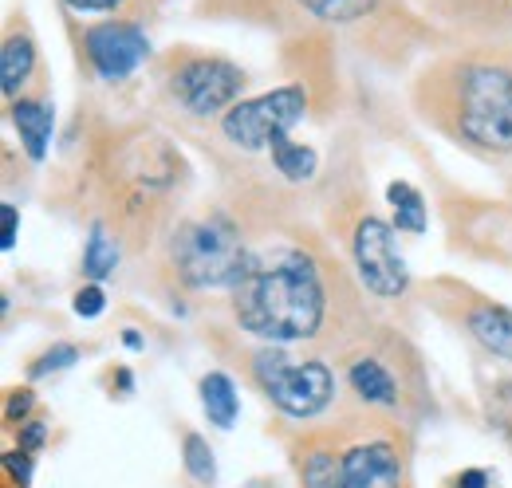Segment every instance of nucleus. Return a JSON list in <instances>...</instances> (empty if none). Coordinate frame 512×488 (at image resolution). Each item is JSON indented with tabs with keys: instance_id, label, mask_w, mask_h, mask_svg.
Listing matches in <instances>:
<instances>
[{
	"instance_id": "nucleus-24",
	"label": "nucleus",
	"mask_w": 512,
	"mask_h": 488,
	"mask_svg": "<svg viewBox=\"0 0 512 488\" xmlns=\"http://www.w3.org/2000/svg\"><path fill=\"white\" fill-rule=\"evenodd\" d=\"M4 469L20 481V485H28L32 481V461H28V449H20V453H8L4 457Z\"/></svg>"
},
{
	"instance_id": "nucleus-4",
	"label": "nucleus",
	"mask_w": 512,
	"mask_h": 488,
	"mask_svg": "<svg viewBox=\"0 0 512 488\" xmlns=\"http://www.w3.org/2000/svg\"><path fill=\"white\" fill-rule=\"evenodd\" d=\"M256 386L268 402L288 418H316L335 398V374L320 359H288L280 347H264L253 355Z\"/></svg>"
},
{
	"instance_id": "nucleus-7",
	"label": "nucleus",
	"mask_w": 512,
	"mask_h": 488,
	"mask_svg": "<svg viewBox=\"0 0 512 488\" xmlns=\"http://www.w3.org/2000/svg\"><path fill=\"white\" fill-rule=\"evenodd\" d=\"M351 256H355V268H359V280H363L367 292H375L383 300L406 296L410 272H406V260L398 252L394 229L386 221L363 217L355 225V233H351Z\"/></svg>"
},
{
	"instance_id": "nucleus-22",
	"label": "nucleus",
	"mask_w": 512,
	"mask_h": 488,
	"mask_svg": "<svg viewBox=\"0 0 512 488\" xmlns=\"http://www.w3.org/2000/svg\"><path fill=\"white\" fill-rule=\"evenodd\" d=\"M64 8L75 16H119L130 8V0H64Z\"/></svg>"
},
{
	"instance_id": "nucleus-2",
	"label": "nucleus",
	"mask_w": 512,
	"mask_h": 488,
	"mask_svg": "<svg viewBox=\"0 0 512 488\" xmlns=\"http://www.w3.org/2000/svg\"><path fill=\"white\" fill-rule=\"evenodd\" d=\"M430 119L485 154L512 150V71L497 60H453L426 75Z\"/></svg>"
},
{
	"instance_id": "nucleus-27",
	"label": "nucleus",
	"mask_w": 512,
	"mask_h": 488,
	"mask_svg": "<svg viewBox=\"0 0 512 488\" xmlns=\"http://www.w3.org/2000/svg\"><path fill=\"white\" fill-rule=\"evenodd\" d=\"M44 441H48V426H44V422H28L24 433H20V445H24V449H40Z\"/></svg>"
},
{
	"instance_id": "nucleus-13",
	"label": "nucleus",
	"mask_w": 512,
	"mask_h": 488,
	"mask_svg": "<svg viewBox=\"0 0 512 488\" xmlns=\"http://www.w3.org/2000/svg\"><path fill=\"white\" fill-rule=\"evenodd\" d=\"M347 382H351V390H355L363 402H371V406H398V382H394L390 366H386L383 359H375V355L351 359Z\"/></svg>"
},
{
	"instance_id": "nucleus-26",
	"label": "nucleus",
	"mask_w": 512,
	"mask_h": 488,
	"mask_svg": "<svg viewBox=\"0 0 512 488\" xmlns=\"http://www.w3.org/2000/svg\"><path fill=\"white\" fill-rule=\"evenodd\" d=\"M0 217H4V233H0V248L8 252V248H16V229H20V213H16V205H4V209H0Z\"/></svg>"
},
{
	"instance_id": "nucleus-19",
	"label": "nucleus",
	"mask_w": 512,
	"mask_h": 488,
	"mask_svg": "<svg viewBox=\"0 0 512 488\" xmlns=\"http://www.w3.org/2000/svg\"><path fill=\"white\" fill-rule=\"evenodd\" d=\"M300 477H304V488H343V457L316 449L304 457Z\"/></svg>"
},
{
	"instance_id": "nucleus-17",
	"label": "nucleus",
	"mask_w": 512,
	"mask_h": 488,
	"mask_svg": "<svg viewBox=\"0 0 512 488\" xmlns=\"http://www.w3.org/2000/svg\"><path fill=\"white\" fill-rule=\"evenodd\" d=\"M312 20L320 24H359L367 20L383 0H296Z\"/></svg>"
},
{
	"instance_id": "nucleus-1",
	"label": "nucleus",
	"mask_w": 512,
	"mask_h": 488,
	"mask_svg": "<svg viewBox=\"0 0 512 488\" xmlns=\"http://www.w3.org/2000/svg\"><path fill=\"white\" fill-rule=\"evenodd\" d=\"M233 315L241 331L272 347L316 339L327 323V284L320 264L292 244L249 248L245 276L233 288Z\"/></svg>"
},
{
	"instance_id": "nucleus-16",
	"label": "nucleus",
	"mask_w": 512,
	"mask_h": 488,
	"mask_svg": "<svg viewBox=\"0 0 512 488\" xmlns=\"http://www.w3.org/2000/svg\"><path fill=\"white\" fill-rule=\"evenodd\" d=\"M386 197H390V205H394V225H398L402 233H426L430 217H426V201H422V193H418L414 185L390 182L386 185Z\"/></svg>"
},
{
	"instance_id": "nucleus-5",
	"label": "nucleus",
	"mask_w": 512,
	"mask_h": 488,
	"mask_svg": "<svg viewBox=\"0 0 512 488\" xmlns=\"http://www.w3.org/2000/svg\"><path fill=\"white\" fill-rule=\"evenodd\" d=\"M308 115V91L300 83H284L276 91H264L256 99H241L225 119L221 134L241 150H272V142L288 138L292 126H300Z\"/></svg>"
},
{
	"instance_id": "nucleus-6",
	"label": "nucleus",
	"mask_w": 512,
	"mask_h": 488,
	"mask_svg": "<svg viewBox=\"0 0 512 488\" xmlns=\"http://www.w3.org/2000/svg\"><path fill=\"white\" fill-rule=\"evenodd\" d=\"M174 103L193 119H225L245 91V71L221 56H186L166 79Z\"/></svg>"
},
{
	"instance_id": "nucleus-8",
	"label": "nucleus",
	"mask_w": 512,
	"mask_h": 488,
	"mask_svg": "<svg viewBox=\"0 0 512 488\" xmlns=\"http://www.w3.org/2000/svg\"><path fill=\"white\" fill-rule=\"evenodd\" d=\"M83 56L99 79L119 83L150 56V40L134 20H99L83 28Z\"/></svg>"
},
{
	"instance_id": "nucleus-11",
	"label": "nucleus",
	"mask_w": 512,
	"mask_h": 488,
	"mask_svg": "<svg viewBox=\"0 0 512 488\" xmlns=\"http://www.w3.org/2000/svg\"><path fill=\"white\" fill-rule=\"evenodd\" d=\"M36 63H40L36 40L24 28H12L4 36V48H0V87H4L8 99H20V91L36 75Z\"/></svg>"
},
{
	"instance_id": "nucleus-14",
	"label": "nucleus",
	"mask_w": 512,
	"mask_h": 488,
	"mask_svg": "<svg viewBox=\"0 0 512 488\" xmlns=\"http://www.w3.org/2000/svg\"><path fill=\"white\" fill-rule=\"evenodd\" d=\"M201 410L217 429H233L237 414H241V398H237V386H233L229 374L209 370L201 378Z\"/></svg>"
},
{
	"instance_id": "nucleus-15",
	"label": "nucleus",
	"mask_w": 512,
	"mask_h": 488,
	"mask_svg": "<svg viewBox=\"0 0 512 488\" xmlns=\"http://www.w3.org/2000/svg\"><path fill=\"white\" fill-rule=\"evenodd\" d=\"M272 166H276L280 178H288V182H308V178L316 174V166H320V154H316V146H308V142L280 138V142H272Z\"/></svg>"
},
{
	"instance_id": "nucleus-21",
	"label": "nucleus",
	"mask_w": 512,
	"mask_h": 488,
	"mask_svg": "<svg viewBox=\"0 0 512 488\" xmlns=\"http://www.w3.org/2000/svg\"><path fill=\"white\" fill-rule=\"evenodd\" d=\"M79 363V351L75 347H67V343H56L48 355H40L36 363H32V378H44V374H56V370H67V366Z\"/></svg>"
},
{
	"instance_id": "nucleus-12",
	"label": "nucleus",
	"mask_w": 512,
	"mask_h": 488,
	"mask_svg": "<svg viewBox=\"0 0 512 488\" xmlns=\"http://www.w3.org/2000/svg\"><path fill=\"white\" fill-rule=\"evenodd\" d=\"M465 327L469 335L497 359H509L512 363V311L501 304H473L465 315Z\"/></svg>"
},
{
	"instance_id": "nucleus-3",
	"label": "nucleus",
	"mask_w": 512,
	"mask_h": 488,
	"mask_svg": "<svg viewBox=\"0 0 512 488\" xmlns=\"http://www.w3.org/2000/svg\"><path fill=\"white\" fill-rule=\"evenodd\" d=\"M170 260L190 288H237L249 264V244L229 213H209L174 233Z\"/></svg>"
},
{
	"instance_id": "nucleus-25",
	"label": "nucleus",
	"mask_w": 512,
	"mask_h": 488,
	"mask_svg": "<svg viewBox=\"0 0 512 488\" xmlns=\"http://www.w3.org/2000/svg\"><path fill=\"white\" fill-rule=\"evenodd\" d=\"M32 390H12L8 394V406H4V414H8V422H16V418H24L28 410H32Z\"/></svg>"
},
{
	"instance_id": "nucleus-20",
	"label": "nucleus",
	"mask_w": 512,
	"mask_h": 488,
	"mask_svg": "<svg viewBox=\"0 0 512 488\" xmlns=\"http://www.w3.org/2000/svg\"><path fill=\"white\" fill-rule=\"evenodd\" d=\"M182 449H186V473H190L197 485H213L217 481V461H213L209 441L201 433H186Z\"/></svg>"
},
{
	"instance_id": "nucleus-10",
	"label": "nucleus",
	"mask_w": 512,
	"mask_h": 488,
	"mask_svg": "<svg viewBox=\"0 0 512 488\" xmlns=\"http://www.w3.org/2000/svg\"><path fill=\"white\" fill-rule=\"evenodd\" d=\"M8 115H12V126H16V134H20L24 154H28L32 162H44L48 142H52V126H56L52 107H48L44 99H28V95H20V99H12Z\"/></svg>"
},
{
	"instance_id": "nucleus-9",
	"label": "nucleus",
	"mask_w": 512,
	"mask_h": 488,
	"mask_svg": "<svg viewBox=\"0 0 512 488\" xmlns=\"http://www.w3.org/2000/svg\"><path fill=\"white\" fill-rule=\"evenodd\" d=\"M343 488H402V453L390 441H363L347 449Z\"/></svg>"
},
{
	"instance_id": "nucleus-28",
	"label": "nucleus",
	"mask_w": 512,
	"mask_h": 488,
	"mask_svg": "<svg viewBox=\"0 0 512 488\" xmlns=\"http://www.w3.org/2000/svg\"><path fill=\"white\" fill-rule=\"evenodd\" d=\"M453 488H489V473H481V469H465V473L453 481Z\"/></svg>"
},
{
	"instance_id": "nucleus-18",
	"label": "nucleus",
	"mask_w": 512,
	"mask_h": 488,
	"mask_svg": "<svg viewBox=\"0 0 512 488\" xmlns=\"http://www.w3.org/2000/svg\"><path fill=\"white\" fill-rule=\"evenodd\" d=\"M115 264H119V244L107 237L103 225H95L87 244H83V272H87L91 280H103V276L115 272Z\"/></svg>"
},
{
	"instance_id": "nucleus-23",
	"label": "nucleus",
	"mask_w": 512,
	"mask_h": 488,
	"mask_svg": "<svg viewBox=\"0 0 512 488\" xmlns=\"http://www.w3.org/2000/svg\"><path fill=\"white\" fill-rule=\"evenodd\" d=\"M103 304H107V296H103V288H99V284H87V288H79V292H75V315H83V319L103 315Z\"/></svg>"
}]
</instances>
